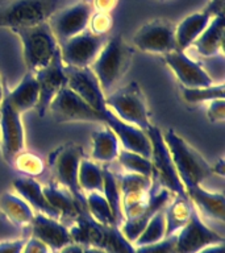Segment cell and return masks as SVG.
I'll return each instance as SVG.
<instances>
[{"instance_id":"17","label":"cell","mask_w":225,"mask_h":253,"mask_svg":"<svg viewBox=\"0 0 225 253\" xmlns=\"http://www.w3.org/2000/svg\"><path fill=\"white\" fill-rule=\"evenodd\" d=\"M163 59L182 87H207L215 83L200 63L188 57L186 51L177 49L163 55Z\"/></svg>"},{"instance_id":"30","label":"cell","mask_w":225,"mask_h":253,"mask_svg":"<svg viewBox=\"0 0 225 253\" xmlns=\"http://www.w3.org/2000/svg\"><path fill=\"white\" fill-rule=\"evenodd\" d=\"M103 195L106 197L108 205H110L114 220L120 225L124 221L121 209V191L118 187L117 177L110 170V168L103 166Z\"/></svg>"},{"instance_id":"50","label":"cell","mask_w":225,"mask_h":253,"mask_svg":"<svg viewBox=\"0 0 225 253\" xmlns=\"http://www.w3.org/2000/svg\"><path fill=\"white\" fill-rule=\"evenodd\" d=\"M82 1H84V3H88V4H91V1H92V0H82Z\"/></svg>"},{"instance_id":"35","label":"cell","mask_w":225,"mask_h":253,"mask_svg":"<svg viewBox=\"0 0 225 253\" xmlns=\"http://www.w3.org/2000/svg\"><path fill=\"white\" fill-rule=\"evenodd\" d=\"M163 237H166L165 212H163V210H159L151 216L149 223L146 224L141 235L136 239L133 245L140 247V245L153 244V243L162 240Z\"/></svg>"},{"instance_id":"23","label":"cell","mask_w":225,"mask_h":253,"mask_svg":"<svg viewBox=\"0 0 225 253\" xmlns=\"http://www.w3.org/2000/svg\"><path fill=\"white\" fill-rule=\"evenodd\" d=\"M42 190L47 202L59 213V220H75L79 213L87 210L79 205L69 190L57 182H50L49 185L42 186Z\"/></svg>"},{"instance_id":"49","label":"cell","mask_w":225,"mask_h":253,"mask_svg":"<svg viewBox=\"0 0 225 253\" xmlns=\"http://www.w3.org/2000/svg\"><path fill=\"white\" fill-rule=\"evenodd\" d=\"M4 99V88H3V81H1V77H0V104L3 102Z\"/></svg>"},{"instance_id":"7","label":"cell","mask_w":225,"mask_h":253,"mask_svg":"<svg viewBox=\"0 0 225 253\" xmlns=\"http://www.w3.org/2000/svg\"><path fill=\"white\" fill-rule=\"evenodd\" d=\"M145 132L151 144L150 160L153 165V182H157L158 186L170 191L174 197H186L185 186L179 179L161 129L151 124Z\"/></svg>"},{"instance_id":"3","label":"cell","mask_w":225,"mask_h":253,"mask_svg":"<svg viewBox=\"0 0 225 253\" xmlns=\"http://www.w3.org/2000/svg\"><path fill=\"white\" fill-rule=\"evenodd\" d=\"M12 32L20 39L24 62L29 73H36L41 67L46 66L59 50L58 41L47 21L33 27L15 28Z\"/></svg>"},{"instance_id":"14","label":"cell","mask_w":225,"mask_h":253,"mask_svg":"<svg viewBox=\"0 0 225 253\" xmlns=\"http://www.w3.org/2000/svg\"><path fill=\"white\" fill-rule=\"evenodd\" d=\"M33 74L38 83L39 90L38 104L36 107V110H37L39 118H43L49 110L51 100L67 83L65 63L62 62V58H61V51H57L46 66L41 67Z\"/></svg>"},{"instance_id":"25","label":"cell","mask_w":225,"mask_h":253,"mask_svg":"<svg viewBox=\"0 0 225 253\" xmlns=\"http://www.w3.org/2000/svg\"><path fill=\"white\" fill-rule=\"evenodd\" d=\"M212 19L207 11H200L191 13L182 20L175 27V43L178 50L186 51L191 47L192 42L200 36Z\"/></svg>"},{"instance_id":"48","label":"cell","mask_w":225,"mask_h":253,"mask_svg":"<svg viewBox=\"0 0 225 253\" xmlns=\"http://www.w3.org/2000/svg\"><path fill=\"white\" fill-rule=\"evenodd\" d=\"M84 253H107L106 251L98 248V247H86Z\"/></svg>"},{"instance_id":"10","label":"cell","mask_w":225,"mask_h":253,"mask_svg":"<svg viewBox=\"0 0 225 253\" xmlns=\"http://www.w3.org/2000/svg\"><path fill=\"white\" fill-rule=\"evenodd\" d=\"M107 36L94 35L88 29L59 43L61 58L65 66L90 67L102 50Z\"/></svg>"},{"instance_id":"26","label":"cell","mask_w":225,"mask_h":253,"mask_svg":"<svg viewBox=\"0 0 225 253\" xmlns=\"http://www.w3.org/2000/svg\"><path fill=\"white\" fill-rule=\"evenodd\" d=\"M0 212L16 227L31 225L35 216V210L20 195L11 191L0 194Z\"/></svg>"},{"instance_id":"5","label":"cell","mask_w":225,"mask_h":253,"mask_svg":"<svg viewBox=\"0 0 225 253\" xmlns=\"http://www.w3.org/2000/svg\"><path fill=\"white\" fill-rule=\"evenodd\" d=\"M106 106L122 122L146 130L151 126L144 91L137 82H130L106 95Z\"/></svg>"},{"instance_id":"36","label":"cell","mask_w":225,"mask_h":253,"mask_svg":"<svg viewBox=\"0 0 225 253\" xmlns=\"http://www.w3.org/2000/svg\"><path fill=\"white\" fill-rule=\"evenodd\" d=\"M17 171L23 173L25 177L36 178L45 171V162L39 156L31 152H20L15 158L12 165Z\"/></svg>"},{"instance_id":"21","label":"cell","mask_w":225,"mask_h":253,"mask_svg":"<svg viewBox=\"0 0 225 253\" xmlns=\"http://www.w3.org/2000/svg\"><path fill=\"white\" fill-rule=\"evenodd\" d=\"M225 19L224 15L215 16L200 36L192 42L191 47L203 57H215L223 53L224 47Z\"/></svg>"},{"instance_id":"4","label":"cell","mask_w":225,"mask_h":253,"mask_svg":"<svg viewBox=\"0 0 225 253\" xmlns=\"http://www.w3.org/2000/svg\"><path fill=\"white\" fill-rule=\"evenodd\" d=\"M65 0H8L0 5V28L15 29L45 23Z\"/></svg>"},{"instance_id":"45","label":"cell","mask_w":225,"mask_h":253,"mask_svg":"<svg viewBox=\"0 0 225 253\" xmlns=\"http://www.w3.org/2000/svg\"><path fill=\"white\" fill-rule=\"evenodd\" d=\"M84 249H86L84 245L78 244V243H74V241H73V243L65 245L63 248H61L55 253H84Z\"/></svg>"},{"instance_id":"33","label":"cell","mask_w":225,"mask_h":253,"mask_svg":"<svg viewBox=\"0 0 225 253\" xmlns=\"http://www.w3.org/2000/svg\"><path fill=\"white\" fill-rule=\"evenodd\" d=\"M116 158L122 169L128 173L141 174L153 179V165H151L150 158L144 157L141 154L134 153L130 150L122 149V148H120Z\"/></svg>"},{"instance_id":"24","label":"cell","mask_w":225,"mask_h":253,"mask_svg":"<svg viewBox=\"0 0 225 253\" xmlns=\"http://www.w3.org/2000/svg\"><path fill=\"white\" fill-rule=\"evenodd\" d=\"M39 90L38 83L33 73L28 71L20 81L19 84L9 92L4 95V100L23 115L24 112L35 110L38 104Z\"/></svg>"},{"instance_id":"29","label":"cell","mask_w":225,"mask_h":253,"mask_svg":"<svg viewBox=\"0 0 225 253\" xmlns=\"http://www.w3.org/2000/svg\"><path fill=\"white\" fill-rule=\"evenodd\" d=\"M78 185L83 193L103 191V166L94 160L82 158L78 169Z\"/></svg>"},{"instance_id":"16","label":"cell","mask_w":225,"mask_h":253,"mask_svg":"<svg viewBox=\"0 0 225 253\" xmlns=\"http://www.w3.org/2000/svg\"><path fill=\"white\" fill-rule=\"evenodd\" d=\"M67 83L66 86L86 100L94 110L100 114L106 106V94L103 92L96 75L90 67L65 66Z\"/></svg>"},{"instance_id":"22","label":"cell","mask_w":225,"mask_h":253,"mask_svg":"<svg viewBox=\"0 0 225 253\" xmlns=\"http://www.w3.org/2000/svg\"><path fill=\"white\" fill-rule=\"evenodd\" d=\"M12 185H13V189L16 190L17 195L23 198L32 209L36 210L37 212H41L59 220V213L47 202L46 197L43 194L42 186L39 185L38 181H36V178H17Z\"/></svg>"},{"instance_id":"1","label":"cell","mask_w":225,"mask_h":253,"mask_svg":"<svg viewBox=\"0 0 225 253\" xmlns=\"http://www.w3.org/2000/svg\"><path fill=\"white\" fill-rule=\"evenodd\" d=\"M132 57L133 50L122 36L116 35L107 39L104 46L90 66L104 94H110L126 74L132 63Z\"/></svg>"},{"instance_id":"47","label":"cell","mask_w":225,"mask_h":253,"mask_svg":"<svg viewBox=\"0 0 225 253\" xmlns=\"http://www.w3.org/2000/svg\"><path fill=\"white\" fill-rule=\"evenodd\" d=\"M211 170H212V174L215 175H219V177H224L225 174V158L221 157L219 158V161L215 164L213 166H211Z\"/></svg>"},{"instance_id":"28","label":"cell","mask_w":225,"mask_h":253,"mask_svg":"<svg viewBox=\"0 0 225 253\" xmlns=\"http://www.w3.org/2000/svg\"><path fill=\"white\" fill-rule=\"evenodd\" d=\"M191 211H192V203L187 198V195L173 197V199L163 209L166 220V236L175 235L188 221Z\"/></svg>"},{"instance_id":"6","label":"cell","mask_w":225,"mask_h":253,"mask_svg":"<svg viewBox=\"0 0 225 253\" xmlns=\"http://www.w3.org/2000/svg\"><path fill=\"white\" fill-rule=\"evenodd\" d=\"M83 157L84 150L82 145L67 142L49 154L47 165L50 168L55 182L69 190L79 205L86 209V195L78 185V169Z\"/></svg>"},{"instance_id":"40","label":"cell","mask_w":225,"mask_h":253,"mask_svg":"<svg viewBox=\"0 0 225 253\" xmlns=\"http://www.w3.org/2000/svg\"><path fill=\"white\" fill-rule=\"evenodd\" d=\"M207 118L211 123H221L225 120V99L211 100L207 107Z\"/></svg>"},{"instance_id":"52","label":"cell","mask_w":225,"mask_h":253,"mask_svg":"<svg viewBox=\"0 0 225 253\" xmlns=\"http://www.w3.org/2000/svg\"><path fill=\"white\" fill-rule=\"evenodd\" d=\"M53 253H55V252H53Z\"/></svg>"},{"instance_id":"37","label":"cell","mask_w":225,"mask_h":253,"mask_svg":"<svg viewBox=\"0 0 225 253\" xmlns=\"http://www.w3.org/2000/svg\"><path fill=\"white\" fill-rule=\"evenodd\" d=\"M117 181L121 195L130 193H145L153 189V179L141 174L125 171L117 177Z\"/></svg>"},{"instance_id":"13","label":"cell","mask_w":225,"mask_h":253,"mask_svg":"<svg viewBox=\"0 0 225 253\" xmlns=\"http://www.w3.org/2000/svg\"><path fill=\"white\" fill-rule=\"evenodd\" d=\"M0 146L3 158L9 165H12L13 158L25 149V132L21 114L4 99L0 104Z\"/></svg>"},{"instance_id":"44","label":"cell","mask_w":225,"mask_h":253,"mask_svg":"<svg viewBox=\"0 0 225 253\" xmlns=\"http://www.w3.org/2000/svg\"><path fill=\"white\" fill-rule=\"evenodd\" d=\"M224 5L225 0H209L204 11H207L209 15L215 17V16L224 15Z\"/></svg>"},{"instance_id":"42","label":"cell","mask_w":225,"mask_h":253,"mask_svg":"<svg viewBox=\"0 0 225 253\" xmlns=\"http://www.w3.org/2000/svg\"><path fill=\"white\" fill-rule=\"evenodd\" d=\"M24 239H17V240H7L0 243V253H21L23 252Z\"/></svg>"},{"instance_id":"20","label":"cell","mask_w":225,"mask_h":253,"mask_svg":"<svg viewBox=\"0 0 225 253\" xmlns=\"http://www.w3.org/2000/svg\"><path fill=\"white\" fill-rule=\"evenodd\" d=\"M188 198L197 212H201L213 220L224 223L225 220V198L223 193H212L201 187V185L191 186L186 189Z\"/></svg>"},{"instance_id":"38","label":"cell","mask_w":225,"mask_h":253,"mask_svg":"<svg viewBox=\"0 0 225 253\" xmlns=\"http://www.w3.org/2000/svg\"><path fill=\"white\" fill-rule=\"evenodd\" d=\"M112 25H113V19L110 12L96 11L95 13H91L87 29L94 35L107 36V33L112 29Z\"/></svg>"},{"instance_id":"8","label":"cell","mask_w":225,"mask_h":253,"mask_svg":"<svg viewBox=\"0 0 225 253\" xmlns=\"http://www.w3.org/2000/svg\"><path fill=\"white\" fill-rule=\"evenodd\" d=\"M132 41L138 50L165 55L177 50L175 25L166 19L150 20L134 33Z\"/></svg>"},{"instance_id":"43","label":"cell","mask_w":225,"mask_h":253,"mask_svg":"<svg viewBox=\"0 0 225 253\" xmlns=\"http://www.w3.org/2000/svg\"><path fill=\"white\" fill-rule=\"evenodd\" d=\"M118 0H92L91 7H94L96 11L100 12H110L113 11L117 5Z\"/></svg>"},{"instance_id":"41","label":"cell","mask_w":225,"mask_h":253,"mask_svg":"<svg viewBox=\"0 0 225 253\" xmlns=\"http://www.w3.org/2000/svg\"><path fill=\"white\" fill-rule=\"evenodd\" d=\"M21 253H53L51 249L47 247L45 243H42L38 239L32 236L31 239H28L24 244L23 252Z\"/></svg>"},{"instance_id":"46","label":"cell","mask_w":225,"mask_h":253,"mask_svg":"<svg viewBox=\"0 0 225 253\" xmlns=\"http://www.w3.org/2000/svg\"><path fill=\"white\" fill-rule=\"evenodd\" d=\"M196 253H225L224 243H217V244L207 245L205 248L200 249V251Z\"/></svg>"},{"instance_id":"18","label":"cell","mask_w":225,"mask_h":253,"mask_svg":"<svg viewBox=\"0 0 225 253\" xmlns=\"http://www.w3.org/2000/svg\"><path fill=\"white\" fill-rule=\"evenodd\" d=\"M31 227L32 236L45 243L51 252H57L65 245L73 243L67 225L58 219L37 212L33 216Z\"/></svg>"},{"instance_id":"34","label":"cell","mask_w":225,"mask_h":253,"mask_svg":"<svg viewBox=\"0 0 225 253\" xmlns=\"http://www.w3.org/2000/svg\"><path fill=\"white\" fill-rule=\"evenodd\" d=\"M182 96L189 104L211 102L215 99H225L224 83H213L207 87H181Z\"/></svg>"},{"instance_id":"51","label":"cell","mask_w":225,"mask_h":253,"mask_svg":"<svg viewBox=\"0 0 225 253\" xmlns=\"http://www.w3.org/2000/svg\"><path fill=\"white\" fill-rule=\"evenodd\" d=\"M162 1H166V0H162Z\"/></svg>"},{"instance_id":"12","label":"cell","mask_w":225,"mask_h":253,"mask_svg":"<svg viewBox=\"0 0 225 253\" xmlns=\"http://www.w3.org/2000/svg\"><path fill=\"white\" fill-rule=\"evenodd\" d=\"M175 253H196L207 245L224 243V237L204 224L192 205L188 221L175 233Z\"/></svg>"},{"instance_id":"11","label":"cell","mask_w":225,"mask_h":253,"mask_svg":"<svg viewBox=\"0 0 225 253\" xmlns=\"http://www.w3.org/2000/svg\"><path fill=\"white\" fill-rule=\"evenodd\" d=\"M92 7L91 4L79 0L70 5H63L47 20L51 32L54 33L58 43L79 35L88 27Z\"/></svg>"},{"instance_id":"19","label":"cell","mask_w":225,"mask_h":253,"mask_svg":"<svg viewBox=\"0 0 225 253\" xmlns=\"http://www.w3.org/2000/svg\"><path fill=\"white\" fill-rule=\"evenodd\" d=\"M153 191H150V202L148 209L138 216L133 217V219H129V220H124L121 224L118 225V228L121 231V233L125 236L126 240H129L132 244H133L136 239H137L141 232L144 231V228L146 227V224L149 223V220L151 219L154 213L159 211V210H163L167 206L171 199H173V194L167 191V190L162 189L161 186H155V183L153 182Z\"/></svg>"},{"instance_id":"32","label":"cell","mask_w":225,"mask_h":253,"mask_svg":"<svg viewBox=\"0 0 225 253\" xmlns=\"http://www.w3.org/2000/svg\"><path fill=\"white\" fill-rule=\"evenodd\" d=\"M98 248L106 251L107 253H134V245L126 240L118 225H104Z\"/></svg>"},{"instance_id":"39","label":"cell","mask_w":225,"mask_h":253,"mask_svg":"<svg viewBox=\"0 0 225 253\" xmlns=\"http://www.w3.org/2000/svg\"><path fill=\"white\" fill-rule=\"evenodd\" d=\"M175 235H170L153 244L134 247V253H175Z\"/></svg>"},{"instance_id":"9","label":"cell","mask_w":225,"mask_h":253,"mask_svg":"<svg viewBox=\"0 0 225 253\" xmlns=\"http://www.w3.org/2000/svg\"><path fill=\"white\" fill-rule=\"evenodd\" d=\"M47 111L57 123L84 122L102 124V118L98 111L67 86L59 90Z\"/></svg>"},{"instance_id":"2","label":"cell","mask_w":225,"mask_h":253,"mask_svg":"<svg viewBox=\"0 0 225 253\" xmlns=\"http://www.w3.org/2000/svg\"><path fill=\"white\" fill-rule=\"evenodd\" d=\"M163 140L185 190L191 186L201 185V182L212 174L211 165L204 157L175 130L171 128L166 130Z\"/></svg>"},{"instance_id":"31","label":"cell","mask_w":225,"mask_h":253,"mask_svg":"<svg viewBox=\"0 0 225 253\" xmlns=\"http://www.w3.org/2000/svg\"><path fill=\"white\" fill-rule=\"evenodd\" d=\"M86 209L90 216L95 221H98L99 224L106 227L117 225L106 197L100 191H91L86 194Z\"/></svg>"},{"instance_id":"15","label":"cell","mask_w":225,"mask_h":253,"mask_svg":"<svg viewBox=\"0 0 225 253\" xmlns=\"http://www.w3.org/2000/svg\"><path fill=\"white\" fill-rule=\"evenodd\" d=\"M100 118H102V124H106L107 126H110L111 129L113 130V133L118 138V142H120L122 149L130 150L134 153L141 154L144 157L150 158L151 144H150L149 136L146 134L145 130L122 122L121 119H118L108 108H104L100 112Z\"/></svg>"},{"instance_id":"27","label":"cell","mask_w":225,"mask_h":253,"mask_svg":"<svg viewBox=\"0 0 225 253\" xmlns=\"http://www.w3.org/2000/svg\"><path fill=\"white\" fill-rule=\"evenodd\" d=\"M103 128L92 133V149L91 160L95 162H112L117 157L120 142L113 130L103 124Z\"/></svg>"}]
</instances>
